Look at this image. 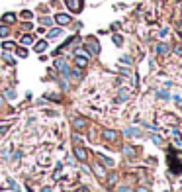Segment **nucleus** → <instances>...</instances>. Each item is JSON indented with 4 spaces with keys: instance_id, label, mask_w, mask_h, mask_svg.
I'll use <instances>...</instances> for the list:
<instances>
[{
    "instance_id": "obj_14",
    "label": "nucleus",
    "mask_w": 182,
    "mask_h": 192,
    "mask_svg": "<svg viewBox=\"0 0 182 192\" xmlns=\"http://www.w3.org/2000/svg\"><path fill=\"white\" fill-rule=\"evenodd\" d=\"M74 127L82 130V127H84V120H74Z\"/></svg>"
},
{
    "instance_id": "obj_16",
    "label": "nucleus",
    "mask_w": 182,
    "mask_h": 192,
    "mask_svg": "<svg viewBox=\"0 0 182 192\" xmlns=\"http://www.w3.org/2000/svg\"><path fill=\"white\" fill-rule=\"evenodd\" d=\"M59 34H61V30H59V28H55V30H51V31H49V37H57Z\"/></svg>"
},
{
    "instance_id": "obj_25",
    "label": "nucleus",
    "mask_w": 182,
    "mask_h": 192,
    "mask_svg": "<svg viewBox=\"0 0 182 192\" xmlns=\"http://www.w3.org/2000/svg\"><path fill=\"white\" fill-rule=\"evenodd\" d=\"M133 151H135L133 147H125V153H127V155H133Z\"/></svg>"
},
{
    "instance_id": "obj_30",
    "label": "nucleus",
    "mask_w": 182,
    "mask_h": 192,
    "mask_svg": "<svg viewBox=\"0 0 182 192\" xmlns=\"http://www.w3.org/2000/svg\"><path fill=\"white\" fill-rule=\"evenodd\" d=\"M167 192H168V190H167Z\"/></svg>"
},
{
    "instance_id": "obj_29",
    "label": "nucleus",
    "mask_w": 182,
    "mask_h": 192,
    "mask_svg": "<svg viewBox=\"0 0 182 192\" xmlns=\"http://www.w3.org/2000/svg\"><path fill=\"white\" fill-rule=\"evenodd\" d=\"M43 192H51V188H43Z\"/></svg>"
},
{
    "instance_id": "obj_2",
    "label": "nucleus",
    "mask_w": 182,
    "mask_h": 192,
    "mask_svg": "<svg viewBox=\"0 0 182 192\" xmlns=\"http://www.w3.org/2000/svg\"><path fill=\"white\" fill-rule=\"evenodd\" d=\"M86 47H88V51L92 53V55H98L100 53V43L94 39V37H88L86 39Z\"/></svg>"
},
{
    "instance_id": "obj_5",
    "label": "nucleus",
    "mask_w": 182,
    "mask_h": 192,
    "mask_svg": "<svg viewBox=\"0 0 182 192\" xmlns=\"http://www.w3.org/2000/svg\"><path fill=\"white\" fill-rule=\"evenodd\" d=\"M2 22H4V24H14V22H16V14L6 12V14L2 16Z\"/></svg>"
},
{
    "instance_id": "obj_20",
    "label": "nucleus",
    "mask_w": 182,
    "mask_h": 192,
    "mask_svg": "<svg viewBox=\"0 0 182 192\" xmlns=\"http://www.w3.org/2000/svg\"><path fill=\"white\" fill-rule=\"evenodd\" d=\"M16 53H18L20 57H26V55H28V51H26V49H16Z\"/></svg>"
},
{
    "instance_id": "obj_6",
    "label": "nucleus",
    "mask_w": 182,
    "mask_h": 192,
    "mask_svg": "<svg viewBox=\"0 0 182 192\" xmlns=\"http://www.w3.org/2000/svg\"><path fill=\"white\" fill-rule=\"evenodd\" d=\"M74 155H77L78 161H86V151H84L82 147H77V149H74Z\"/></svg>"
},
{
    "instance_id": "obj_18",
    "label": "nucleus",
    "mask_w": 182,
    "mask_h": 192,
    "mask_svg": "<svg viewBox=\"0 0 182 192\" xmlns=\"http://www.w3.org/2000/svg\"><path fill=\"white\" fill-rule=\"evenodd\" d=\"M6 98L14 100V98H16V92H14V90H6Z\"/></svg>"
},
{
    "instance_id": "obj_27",
    "label": "nucleus",
    "mask_w": 182,
    "mask_h": 192,
    "mask_svg": "<svg viewBox=\"0 0 182 192\" xmlns=\"http://www.w3.org/2000/svg\"><path fill=\"white\" fill-rule=\"evenodd\" d=\"M137 192H149L147 188H137Z\"/></svg>"
},
{
    "instance_id": "obj_13",
    "label": "nucleus",
    "mask_w": 182,
    "mask_h": 192,
    "mask_svg": "<svg viewBox=\"0 0 182 192\" xmlns=\"http://www.w3.org/2000/svg\"><path fill=\"white\" fill-rule=\"evenodd\" d=\"M4 49H6V51H10V49H14V47H16V43H12V41H4Z\"/></svg>"
},
{
    "instance_id": "obj_28",
    "label": "nucleus",
    "mask_w": 182,
    "mask_h": 192,
    "mask_svg": "<svg viewBox=\"0 0 182 192\" xmlns=\"http://www.w3.org/2000/svg\"><path fill=\"white\" fill-rule=\"evenodd\" d=\"M0 106H4V98H2V96H0Z\"/></svg>"
},
{
    "instance_id": "obj_23",
    "label": "nucleus",
    "mask_w": 182,
    "mask_h": 192,
    "mask_svg": "<svg viewBox=\"0 0 182 192\" xmlns=\"http://www.w3.org/2000/svg\"><path fill=\"white\" fill-rule=\"evenodd\" d=\"M164 51H167V45H159L157 47V53H164Z\"/></svg>"
},
{
    "instance_id": "obj_7",
    "label": "nucleus",
    "mask_w": 182,
    "mask_h": 192,
    "mask_svg": "<svg viewBox=\"0 0 182 192\" xmlns=\"http://www.w3.org/2000/svg\"><path fill=\"white\" fill-rule=\"evenodd\" d=\"M34 49H35L37 53H43V51L47 49V41H37V43H35V47H34Z\"/></svg>"
},
{
    "instance_id": "obj_12",
    "label": "nucleus",
    "mask_w": 182,
    "mask_h": 192,
    "mask_svg": "<svg viewBox=\"0 0 182 192\" xmlns=\"http://www.w3.org/2000/svg\"><path fill=\"white\" fill-rule=\"evenodd\" d=\"M10 34V30L6 28V26H0V37H6Z\"/></svg>"
},
{
    "instance_id": "obj_19",
    "label": "nucleus",
    "mask_w": 182,
    "mask_h": 192,
    "mask_svg": "<svg viewBox=\"0 0 182 192\" xmlns=\"http://www.w3.org/2000/svg\"><path fill=\"white\" fill-rule=\"evenodd\" d=\"M4 59H6L10 65H14V59H12V55H10V53H4Z\"/></svg>"
},
{
    "instance_id": "obj_22",
    "label": "nucleus",
    "mask_w": 182,
    "mask_h": 192,
    "mask_svg": "<svg viewBox=\"0 0 182 192\" xmlns=\"http://www.w3.org/2000/svg\"><path fill=\"white\" fill-rule=\"evenodd\" d=\"M114 43L116 45H121V37L120 35H114Z\"/></svg>"
},
{
    "instance_id": "obj_4",
    "label": "nucleus",
    "mask_w": 182,
    "mask_h": 192,
    "mask_svg": "<svg viewBox=\"0 0 182 192\" xmlns=\"http://www.w3.org/2000/svg\"><path fill=\"white\" fill-rule=\"evenodd\" d=\"M55 22L59 26H67V24H71V16H69V14H57L55 16Z\"/></svg>"
},
{
    "instance_id": "obj_3",
    "label": "nucleus",
    "mask_w": 182,
    "mask_h": 192,
    "mask_svg": "<svg viewBox=\"0 0 182 192\" xmlns=\"http://www.w3.org/2000/svg\"><path fill=\"white\" fill-rule=\"evenodd\" d=\"M74 63H77V67H86L88 57L84 55V53H78V51H77V55H74Z\"/></svg>"
},
{
    "instance_id": "obj_9",
    "label": "nucleus",
    "mask_w": 182,
    "mask_h": 192,
    "mask_svg": "<svg viewBox=\"0 0 182 192\" xmlns=\"http://www.w3.org/2000/svg\"><path fill=\"white\" fill-rule=\"evenodd\" d=\"M22 43H24V45H31V43H34V35L26 34V35L22 37Z\"/></svg>"
},
{
    "instance_id": "obj_15",
    "label": "nucleus",
    "mask_w": 182,
    "mask_h": 192,
    "mask_svg": "<svg viewBox=\"0 0 182 192\" xmlns=\"http://www.w3.org/2000/svg\"><path fill=\"white\" fill-rule=\"evenodd\" d=\"M31 16H34V14H31L30 10H24V12H22V18H24V20H30Z\"/></svg>"
},
{
    "instance_id": "obj_17",
    "label": "nucleus",
    "mask_w": 182,
    "mask_h": 192,
    "mask_svg": "<svg viewBox=\"0 0 182 192\" xmlns=\"http://www.w3.org/2000/svg\"><path fill=\"white\" fill-rule=\"evenodd\" d=\"M41 24H43V26H51V18L43 16V18H41Z\"/></svg>"
},
{
    "instance_id": "obj_1",
    "label": "nucleus",
    "mask_w": 182,
    "mask_h": 192,
    "mask_svg": "<svg viewBox=\"0 0 182 192\" xmlns=\"http://www.w3.org/2000/svg\"><path fill=\"white\" fill-rule=\"evenodd\" d=\"M65 4H67V8L71 10V12H80L82 6H84L82 0H65Z\"/></svg>"
},
{
    "instance_id": "obj_21",
    "label": "nucleus",
    "mask_w": 182,
    "mask_h": 192,
    "mask_svg": "<svg viewBox=\"0 0 182 192\" xmlns=\"http://www.w3.org/2000/svg\"><path fill=\"white\" fill-rule=\"evenodd\" d=\"M121 63H124V65H131V59L129 57H121Z\"/></svg>"
},
{
    "instance_id": "obj_8",
    "label": "nucleus",
    "mask_w": 182,
    "mask_h": 192,
    "mask_svg": "<svg viewBox=\"0 0 182 192\" xmlns=\"http://www.w3.org/2000/svg\"><path fill=\"white\" fill-rule=\"evenodd\" d=\"M96 157H98V159H100V161H102V163H104V165H106V167H108V169L112 167V165H114V163H112V161H110L108 157H104L102 153H98V155H96Z\"/></svg>"
},
{
    "instance_id": "obj_11",
    "label": "nucleus",
    "mask_w": 182,
    "mask_h": 192,
    "mask_svg": "<svg viewBox=\"0 0 182 192\" xmlns=\"http://www.w3.org/2000/svg\"><path fill=\"white\" fill-rule=\"evenodd\" d=\"M172 135H174V143H176V145H182V137H180V133L178 131H172Z\"/></svg>"
},
{
    "instance_id": "obj_24",
    "label": "nucleus",
    "mask_w": 182,
    "mask_h": 192,
    "mask_svg": "<svg viewBox=\"0 0 182 192\" xmlns=\"http://www.w3.org/2000/svg\"><path fill=\"white\" fill-rule=\"evenodd\" d=\"M159 96H160V98H168V94L164 92V90H159Z\"/></svg>"
},
{
    "instance_id": "obj_10",
    "label": "nucleus",
    "mask_w": 182,
    "mask_h": 192,
    "mask_svg": "<svg viewBox=\"0 0 182 192\" xmlns=\"http://www.w3.org/2000/svg\"><path fill=\"white\" fill-rule=\"evenodd\" d=\"M104 137H106V139H110V141H114L116 137H117V133H116V131H108V130H106V131H104Z\"/></svg>"
},
{
    "instance_id": "obj_26",
    "label": "nucleus",
    "mask_w": 182,
    "mask_h": 192,
    "mask_svg": "<svg viewBox=\"0 0 182 192\" xmlns=\"http://www.w3.org/2000/svg\"><path fill=\"white\" fill-rule=\"evenodd\" d=\"M8 131V126H4V127H0V135H4V133Z\"/></svg>"
}]
</instances>
